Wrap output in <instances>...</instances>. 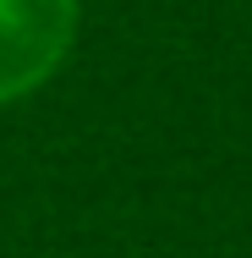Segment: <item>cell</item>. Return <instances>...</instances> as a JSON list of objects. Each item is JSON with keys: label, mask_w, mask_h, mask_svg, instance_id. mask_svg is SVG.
<instances>
[{"label": "cell", "mask_w": 252, "mask_h": 258, "mask_svg": "<svg viewBox=\"0 0 252 258\" xmlns=\"http://www.w3.org/2000/svg\"><path fill=\"white\" fill-rule=\"evenodd\" d=\"M82 0H0V104L28 99L66 66Z\"/></svg>", "instance_id": "6da1fadb"}]
</instances>
